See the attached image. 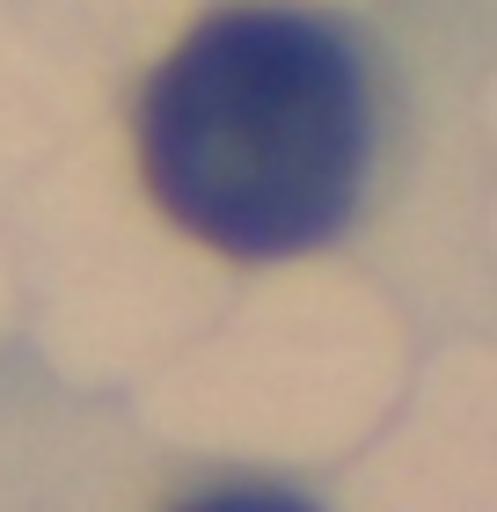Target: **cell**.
I'll return each instance as SVG.
<instances>
[{
  "label": "cell",
  "instance_id": "1",
  "mask_svg": "<svg viewBox=\"0 0 497 512\" xmlns=\"http://www.w3.org/2000/svg\"><path fill=\"white\" fill-rule=\"evenodd\" d=\"M139 176L205 249L271 264L344 235L366 191L373 110L337 22L227 8L139 96Z\"/></svg>",
  "mask_w": 497,
  "mask_h": 512
}]
</instances>
